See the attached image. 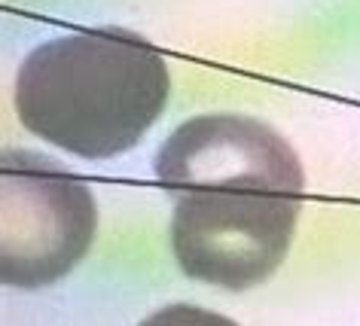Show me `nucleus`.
Listing matches in <instances>:
<instances>
[{
  "mask_svg": "<svg viewBox=\"0 0 360 326\" xmlns=\"http://www.w3.org/2000/svg\"><path fill=\"white\" fill-rule=\"evenodd\" d=\"M95 195L56 159L28 150L0 159V280L40 289L61 280L92 247Z\"/></svg>",
  "mask_w": 360,
  "mask_h": 326,
  "instance_id": "3",
  "label": "nucleus"
},
{
  "mask_svg": "<svg viewBox=\"0 0 360 326\" xmlns=\"http://www.w3.org/2000/svg\"><path fill=\"white\" fill-rule=\"evenodd\" d=\"M177 266L220 289L259 287L284 262L302 211V165L272 125L238 113L193 116L162 141Z\"/></svg>",
  "mask_w": 360,
  "mask_h": 326,
  "instance_id": "1",
  "label": "nucleus"
},
{
  "mask_svg": "<svg viewBox=\"0 0 360 326\" xmlns=\"http://www.w3.org/2000/svg\"><path fill=\"white\" fill-rule=\"evenodd\" d=\"M138 326H238V323L217 311H208V308H202V305L174 302V305H165V308H159V311H153L147 320H141Z\"/></svg>",
  "mask_w": 360,
  "mask_h": 326,
  "instance_id": "4",
  "label": "nucleus"
},
{
  "mask_svg": "<svg viewBox=\"0 0 360 326\" xmlns=\"http://www.w3.org/2000/svg\"><path fill=\"white\" fill-rule=\"evenodd\" d=\"M162 52L125 28L74 31L40 43L15 74V113L34 138L79 159L131 150L168 104Z\"/></svg>",
  "mask_w": 360,
  "mask_h": 326,
  "instance_id": "2",
  "label": "nucleus"
}]
</instances>
